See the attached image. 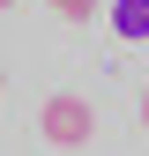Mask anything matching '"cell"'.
<instances>
[{
  "mask_svg": "<svg viewBox=\"0 0 149 156\" xmlns=\"http://www.w3.org/2000/svg\"><path fill=\"white\" fill-rule=\"evenodd\" d=\"M0 8H8V0H0Z\"/></svg>",
  "mask_w": 149,
  "mask_h": 156,
  "instance_id": "cell-5",
  "label": "cell"
},
{
  "mask_svg": "<svg viewBox=\"0 0 149 156\" xmlns=\"http://www.w3.org/2000/svg\"><path fill=\"white\" fill-rule=\"evenodd\" d=\"M142 134H149V89H142Z\"/></svg>",
  "mask_w": 149,
  "mask_h": 156,
  "instance_id": "cell-4",
  "label": "cell"
},
{
  "mask_svg": "<svg viewBox=\"0 0 149 156\" xmlns=\"http://www.w3.org/2000/svg\"><path fill=\"white\" fill-rule=\"evenodd\" d=\"M112 30L127 45H149V0H112Z\"/></svg>",
  "mask_w": 149,
  "mask_h": 156,
  "instance_id": "cell-2",
  "label": "cell"
},
{
  "mask_svg": "<svg viewBox=\"0 0 149 156\" xmlns=\"http://www.w3.org/2000/svg\"><path fill=\"white\" fill-rule=\"evenodd\" d=\"M37 134H45L52 149H89V134H97V104H89V97H45Z\"/></svg>",
  "mask_w": 149,
  "mask_h": 156,
  "instance_id": "cell-1",
  "label": "cell"
},
{
  "mask_svg": "<svg viewBox=\"0 0 149 156\" xmlns=\"http://www.w3.org/2000/svg\"><path fill=\"white\" fill-rule=\"evenodd\" d=\"M52 8H60V15H74V23H89V8H97V0H52Z\"/></svg>",
  "mask_w": 149,
  "mask_h": 156,
  "instance_id": "cell-3",
  "label": "cell"
}]
</instances>
